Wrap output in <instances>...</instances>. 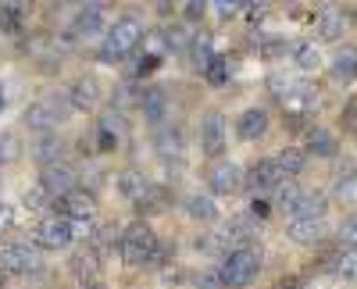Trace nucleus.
I'll use <instances>...</instances> for the list:
<instances>
[{"instance_id": "nucleus-41", "label": "nucleus", "mask_w": 357, "mask_h": 289, "mask_svg": "<svg viewBox=\"0 0 357 289\" xmlns=\"http://www.w3.org/2000/svg\"><path fill=\"white\" fill-rule=\"evenodd\" d=\"M340 236H343V240H347L350 247H357V214H354V218H350V221L343 225V233H340Z\"/></svg>"}, {"instance_id": "nucleus-9", "label": "nucleus", "mask_w": 357, "mask_h": 289, "mask_svg": "<svg viewBox=\"0 0 357 289\" xmlns=\"http://www.w3.org/2000/svg\"><path fill=\"white\" fill-rule=\"evenodd\" d=\"M282 179H286V171L279 168V161L275 157H261V161L250 164L243 186H250L254 193H272V189H282Z\"/></svg>"}, {"instance_id": "nucleus-14", "label": "nucleus", "mask_w": 357, "mask_h": 289, "mask_svg": "<svg viewBox=\"0 0 357 289\" xmlns=\"http://www.w3.org/2000/svg\"><path fill=\"white\" fill-rule=\"evenodd\" d=\"M139 111H143V122L161 125L168 118V93L161 90V86H146V90L139 93Z\"/></svg>"}, {"instance_id": "nucleus-11", "label": "nucleus", "mask_w": 357, "mask_h": 289, "mask_svg": "<svg viewBox=\"0 0 357 289\" xmlns=\"http://www.w3.org/2000/svg\"><path fill=\"white\" fill-rule=\"evenodd\" d=\"M200 150L207 157H218L225 150V118L218 111H211L207 118L200 122Z\"/></svg>"}, {"instance_id": "nucleus-24", "label": "nucleus", "mask_w": 357, "mask_h": 289, "mask_svg": "<svg viewBox=\"0 0 357 289\" xmlns=\"http://www.w3.org/2000/svg\"><path fill=\"white\" fill-rule=\"evenodd\" d=\"M275 161H279V168L286 171V179H293V175H301V171L307 168V150H301V147H282V154H279Z\"/></svg>"}, {"instance_id": "nucleus-39", "label": "nucleus", "mask_w": 357, "mask_h": 289, "mask_svg": "<svg viewBox=\"0 0 357 289\" xmlns=\"http://www.w3.org/2000/svg\"><path fill=\"white\" fill-rule=\"evenodd\" d=\"M207 8H211V4H200V0H190V4H186V18H190V22H197V18H204V15H207Z\"/></svg>"}, {"instance_id": "nucleus-40", "label": "nucleus", "mask_w": 357, "mask_h": 289, "mask_svg": "<svg viewBox=\"0 0 357 289\" xmlns=\"http://www.w3.org/2000/svg\"><path fill=\"white\" fill-rule=\"evenodd\" d=\"M343 125L357 132V100H350V104L343 107Z\"/></svg>"}, {"instance_id": "nucleus-42", "label": "nucleus", "mask_w": 357, "mask_h": 289, "mask_svg": "<svg viewBox=\"0 0 357 289\" xmlns=\"http://www.w3.org/2000/svg\"><path fill=\"white\" fill-rule=\"evenodd\" d=\"M250 214H254V218H268V204H264V200H257V196H254V204H250Z\"/></svg>"}, {"instance_id": "nucleus-33", "label": "nucleus", "mask_w": 357, "mask_h": 289, "mask_svg": "<svg viewBox=\"0 0 357 289\" xmlns=\"http://www.w3.org/2000/svg\"><path fill=\"white\" fill-rule=\"evenodd\" d=\"M165 47H168V50H186V47H190L186 29H183V25H172L168 33H165Z\"/></svg>"}, {"instance_id": "nucleus-12", "label": "nucleus", "mask_w": 357, "mask_h": 289, "mask_svg": "<svg viewBox=\"0 0 357 289\" xmlns=\"http://www.w3.org/2000/svg\"><path fill=\"white\" fill-rule=\"evenodd\" d=\"M54 208H57V214L68 218V221H89V218H93V196L75 189V193H68L61 200H54Z\"/></svg>"}, {"instance_id": "nucleus-29", "label": "nucleus", "mask_w": 357, "mask_h": 289, "mask_svg": "<svg viewBox=\"0 0 357 289\" xmlns=\"http://www.w3.org/2000/svg\"><path fill=\"white\" fill-rule=\"evenodd\" d=\"M36 157H40V164H43V168H47V164H57V161H61V139H57V136L40 139Z\"/></svg>"}, {"instance_id": "nucleus-28", "label": "nucleus", "mask_w": 357, "mask_h": 289, "mask_svg": "<svg viewBox=\"0 0 357 289\" xmlns=\"http://www.w3.org/2000/svg\"><path fill=\"white\" fill-rule=\"evenodd\" d=\"M333 272L340 279H357V247H350L340 257H333Z\"/></svg>"}, {"instance_id": "nucleus-5", "label": "nucleus", "mask_w": 357, "mask_h": 289, "mask_svg": "<svg viewBox=\"0 0 357 289\" xmlns=\"http://www.w3.org/2000/svg\"><path fill=\"white\" fill-rule=\"evenodd\" d=\"M68 111H72L68 93H65V97H43V100H36V104L25 107V125L47 132V129H54V125H61Z\"/></svg>"}, {"instance_id": "nucleus-27", "label": "nucleus", "mask_w": 357, "mask_h": 289, "mask_svg": "<svg viewBox=\"0 0 357 289\" xmlns=\"http://www.w3.org/2000/svg\"><path fill=\"white\" fill-rule=\"evenodd\" d=\"M72 272H75V275L89 286V282H93V272H97V253H93V250H82V253H75Z\"/></svg>"}, {"instance_id": "nucleus-19", "label": "nucleus", "mask_w": 357, "mask_h": 289, "mask_svg": "<svg viewBox=\"0 0 357 289\" xmlns=\"http://www.w3.org/2000/svg\"><path fill=\"white\" fill-rule=\"evenodd\" d=\"M154 147H158V154H161V157H183V150H186L183 129H175V125L158 129V136H154Z\"/></svg>"}, {"instance_id": "nucleus-15", "label": "nucleus", "mask_w": 357, "mask_h": 289, "mask_svg": "<svg viewBox=\"0 0 357 289\" xmlns=\"http://www.w3.org/2000/svg\"><path fill=\"white\" fill-rule=\"evenodd\" d=\"M236 132H240V139H247V143H257L268 132V111L264 107H247L240 118H236Z\"/></svg>"}, {"instance_id": "nucleus-20", "label": "nucleus", "mask_w": 357, "mask_h": 289, "mask_svg": "<svg viewBox=\"0 0 357 289\" xmlns=\"http://www.w3.org/2000/svg\"><path fill=\"white\" fill-rule=\"evenodd\" d=\"M329 75L336 86H350L357 79V50H340L329 65Z\"/></svg>"}, {"instance_id": "nucleus-16", "label": "nucleus", "mask_w": 357, "mask_h": 289, "mask_svg": "<svg viewBox=\"0 0 357 289\" xmlns=\"http://www.w3.org/2000/svg\"><path fill=\"white\" fill-rule=\"evenodd\" d=\"M304 150L314 154V157H336V154H340V139H336L333 129L311 125V129H307V147H304Z\"/></svg>"}, {"instance_id": "nucleus-1", "label": "nucleus", "mask_w": 357, "mask_h": 289, "mask_svg": "<svg viewBox=\"0 0 357 289\" xmlns=\"http://www.w3.org/2000/svg\"><path fill=\"white\" fill-rule=\"evenodd\" d=\"M158 236H154V228L146 225V221H132L126 233H122V243H118V253H122V261L129 268H146L151 265V257L158 250Z\"/></svg>"}, {"instance_id": "nucleus-8", "label": "nucleus", "mask_w": 357, "mask_h": 289, "mask_svg": "<svg viewBox=\"0 0 357 289\" xmlns=\"http://www.w3.org/2000/svg\"><path fill=\"white\" fill-rule=\"evenodd\" d=\"M40 186L50 193V196H68V193H75V186H79V171L68 164V161H57V164H47L43 168V175H40Z\"/></svg>"}, {"instance_id": "nucleus-18", "label": "nucleus", "mask_w": 357, "mask_h": 289, "mask_svg": "<svg viewBox=\"0 0 357 289\" xmlns=\"http://www.w3.org/2000/svg\"><path fill=\"white\" fill-rule=\"evenodd\" d=\"M68 100H72L75 111H89V107L100 100V86H97V79H93V75L75 79V82H72V90H68Z\"/></svg>"}, {"instance_id": "nucleus-7", "label": "nucleus", "mask_w": 357, "mask_h": 289, "mask_svg": "<svg viewBox=\"0 0 357 289\" xmlns=\"http://www.w3.org/2000/svg\"><path fill=\"white\" fill-rule=\"evenodd\" d=\"M36 265H40V257L29 243H18V240L0 243V272L25 275V272H36Z\"/></svg>"}, {"instance_id": "nucleus-3", "label": "nucleus", "mask_w": 357, "mask_h": 289, "mask_svg": "<svg viewBox=\"0 0 357 289\" xmlns=\"http://www.w3.org/2000/svg\"><path fill=\"white\" fill-rule=\"evenodd\" d=\"M139 40H143L139 18L126 15V18H118L114 25H107V36H104V50L100 54L107 57V61H122V57H129L139 47Z\"/></svg>"}, {"instance_id": "nucleus-30", "label": "nucleus", "mask_w": 357, "mask_h": 289, "mask_svg": "<svg viewBox=\"0 0 357 289\" xmlns=\"http://www.w3.org/2000/svg\"><path fill=\"white\" fill-rule=\"evenodd\" d=\"M336 196L347 208H357V175H340L336 179Z\"/></svg>"}, {"instance_id": "nucleus-31", "label": "nucleus", "mask_w": 357, "mask_h": 289, "mask_svg": "<svg viewBox=\"0 0 357 289\" xmlns=\"http://www.w3.org/2000/svg\"><path fill=\"white\" fill-rule=\"evenodd\" d=\"M197 289H225V282H222V272L218 268H204V272H197Z\"/></svg>"}, {"instance_id": "nucleus-17", "label": "nucleus", "mask_w": 357, "mask_h": 289, "mask_svg": "<svg viewBox=\"0 0 357 289\" xmlns=\"http://www.w3.org/2000/svg\"><path fill=\"white\" fill-rule=\"evenodd\" d=\"M104 4H86L79 15H75V22H72V33L75 36H100L104 33Z\"/></svg>"}, {"instance_id": "nucleus-35", "label": "nucleus", "mask_w": 357, "mask_h": 289, "mask_svg": "<svg viewBox=\"0 0 357 289\" xmlns=\"http://www.w3.org/2000/svg\"><path fill=\"white\" fill-rule=\"evenodd\" d=\"M301 193H304V189H296V186H282V189H279V208L289 214V211H293V204L301 200Z\"/></svg>"}, {"instance_id": "nucleus-6", "label": "nucleus", "mask_w": 357, "mask_h": 289, "mask_svg": "<svg viewBox=\"0 0 357 289\" xmlns=\"http://www.w3.org/2000/svg\"><path fill=\"white\" fill-rule=\"evenodd\" d=\"M75 240V225L61 214H50L36 225V247L40 250H65Z\"/></svg>"}, {"instance_id": "nucleus-25", "label": "nucleus", "mask_w": 357, "mask_h": 289, "mask_svg": "<svg viewBox=\"0 0 357 289\" xmlns=\"http://www.w3.org/2000/svg\"><path fill=\"white\" fill-rule=\"evenodd\" d=\"M293 61H296V68H301V72H314L321 65V54H318L314 43H296L293 47Z\"/></svg>"}, {"instance_id": "nucleus-37", "label": "nucleus", "mask_w": 357, "mask_h": 289, "mask_svg": "<svg viewBox=\"0 0 357 289\" xmlns=\"http://www.w3.org/2000/svg\"><path fill=\"white\" fill-rule=\"evenodd\" d=\"M229 236L247 240V236H250V218H232V221H229Z\"/></svg>"}, {"instance_id": "nucleus-21", "label": "nucleus", "mask_w": 357, "mask_h": 289, "mask_svg": "<svg viewBox=\"0 0 357 289\" xmlns=\"http://www.w3.org/2000/svg\"><path fill=\"white\" fill-rule=\"evenodd\" d=\"M286 236L293 243H318L325 236V221H307V218H293L286 225Z\"/></svg>"}, {"instance_id": "nucleus-26", "label": "nucleus", "mask_w": 357, "mask_h": 289, "mask_svg": "<svg viewBox=\"0 0 357 289\" xmlns=\"http://www.w3.org/2000/svg\"><path fill=\"white\" fill-rule=\"evenodd\" d=\"M257 54L264 57V61H279V57H286V54H293V47L282 40V36H264V43L257 47Z\"/></svg>"}, {"instance_id": "nucleus-34", "label": "nucleus", "mask_w": 357, "mask_h": 289, "mask_svg": "<svg viewBox=\"0 0 357 289\" xmlns=\"http://www.w3.org/2000/svg\"><path fill=\"white\" fill-rule=\"evenodd\" d=\"M340 29H343V15L329 11V15L321 18V40H336V36H340Z\"/></svg>"}, {"instance_id": "nucleus-23", "label": "nucleus", "mask_w": 357, "mask_h": 289, "mask_svg": "<svg viewBox=\"0 0 357 289\" xmlns=\"http://www.w3.org/2000/svg\"><path fill=\"white\" fill-rule=\"evenodd\" d=\"M25 25V4H0V33L18 36Z\"/></svg>"}, {"instance_id": "nucleus-4", "label": "nucleus", "mask_w": 357, "mask_h": 289, "mask_svg": "<svg viewBox=\"0 0 357 289\" xmlns=\"http://www.w3.org/2000/svg\"><path fill=\"white\" fill-rule=\"evenodd\" d=\"M118 189H122V196L136 211H161V189L146 175H139V171H126V175L118 179Z\"/></svg>"}, {"instance_id": "nucleus-36", "label": "nucleus", "mask_w": 357, "mask_h": 289, "mask_svg": "<svg viewBox=\"0 0 357 289\" xmlns=\"http://www.w3.org/2000/svg\"><path fill=\"white\" fill-rule=\"evenodd\" d=\"M172 243H158V250H154V257H151V265L146 268H165V261H172Z\"/></svg>"}, {"instance_id": "nucleus-10", "label": "nucleus", "mask_w": 357, "mask_h": 289, "mask_svg": "<svg viewBox=\"0 0 357 289\" xmlns=\"http://www.w3.org/2000/svg\"><path fill=\"white\" fill-rule=\"evenodd\" d=\"M243 171L240 164H232V161H218L211 171H207V186H211V193L218 196H232L236 189H243Z\"/></svg>"}, {"instance_id": "nucleus-43", "label": "nucleus", "mask_w": 357, "mask_h": 289, "mask_svg": "<svg viewBox=\"0 0 357 289\" xmlns=\"http://www.w3.org/2000/svg\"><path fill=\"white\" fill-rule=\"evenodd\" d=\"M82 289H104L100 282H89V286H82Z\"/></svg>"}, {"instance_id": "nucleus-32", "label": "nucleus", "mask_w": 357, "mask_h": 289, "mask_svg": "<svg viewBox=\"0 0 357 289\" xmlns=\"http://www.w3.org/2000/svg\"><path fill=\"white\" fill-rule=\"evenodd\" d=\"M207 82H215V86H222V82H229V61H225V57H215V61L211 65H207Z\"/></svg>"}, {"instance_id": "nucleus-13", "label": "nucleus", "mask_w": 357, "mask_h": 289, "mask_svg": "<svg viewBox=\"0 0 357 289\" xmlns=\"http://www.w3.org/2000/svg\"><path fill=\"white\" fill-rule=\"evenodd\" d=\"M325 211H329V196H325L321 189H304V193H301V200H296L293 211H289V221H293V218L321 221V218H325Z\"/></svg>"}, {"instance_id": "nucleus-22", "label": "nucleus", "mask_w": 357, "mask_h": 289, "mask_svg": "<svg viewBox=\"0 0 357 289\" xmlns=\"http://www.w3.org/2000/svg\"><path fill=\"white\" fill-rule=\"evenodd\" d=\"M186 214L193 221H215L218 218V208H215V200L207 196V193H193V196H186Z\"/></svg>"}, {"instance_id": "nucleus-38", "label": "nucleus", "mask_w": 357, "mask_h": 289, "mask_svg": "<svg viewBox=\"0 0 357 289\" xmlns=\"http://www.w3.org/2000/svg\"><path fill=\"white\" fill-rule=\"evenodd\" d=\"M215 11H218V18H232V15H240V8H247V4H232V0H222V4H211Z\"/></svg>"}, {"instance_id": "nucleus-2", "label": "nucleus", "mask_w": 357, "mask_h": 289, "mask_svg": "<svg viewBox=\"0 0 357 289\" xmlns=\"http://www.w3.org/2000/svg\"><path fill=\"white\" fill-rule=\"evenodd\" d=\"M222 282L229 286V289H243V286H250L257 275H261V250H254V247H236V250H229L225 257H222Z\"/></svg>"}]
</instances>
